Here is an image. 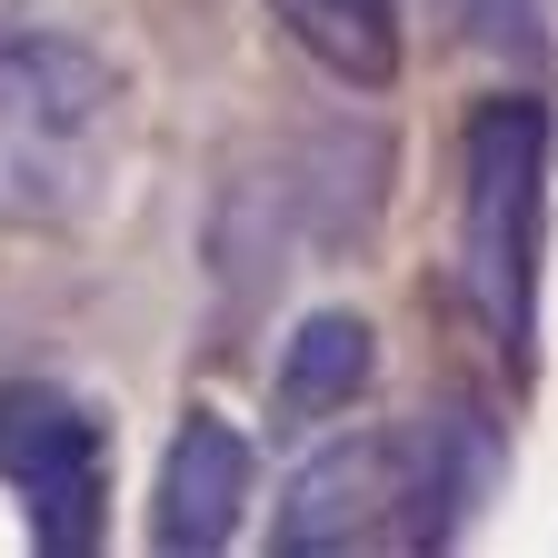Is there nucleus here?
I'll use <instances>...</instances> for the list:
<instances>
[{
  "instance_id": "1",
  "label": "nucleus",
  "mask_w": 558,
  "mask_h": 558,
  "mask_svg": "<svg viewBox=\"0 0 558 558\" xmlns=\"http://www.w3.org/2000/svg\"><path fill=\"white\" fill-rule=\"evenodd\" d=\"M120 160V70L70 31H0V230H70Z\"/></svg>"
},
{
  "instance_id": "2",
  "label": "nucleus",
  "mask_w": 558,
  "mask_h": 558,
  "mask_svg": "<svg viewBox=\"0 0 558 558\" xmlns=\"http://www.w3.org/2000/svg\"><path fill=\"white\" fill-rule=\"evenodd\" d=\"M459 279L488 339L529 369L538 349V259H548V110L478 100L459 140Z\"/></svg>"
},
{
  "instance_id": "3",
  "label": "nucleus",
  "mask_w": 558,
  "mask_h": 558,
  "mask_svg": "<svg viewBox=\"0 0 558 558\" xmlns=\"http://www.w3.org/2000/svg\"><path fill=\"white\" fill-rule=\"evenodd\" d=\"M0 478L21 488L31 548H50V558H90V548H100L110 439H100V418L70 399V389L0 379Z\"/></svg>"
},
{
  "instance_id": "4",
  "label": "nucleus",
  "mask_w": 558,
  "mask_h": 558,
  "mask_svg": "<svg viewBox=\"0 0 558 558\" xmlns=\"http://www.w3.org/2000/svg\"><path fill=\"white\" fill-rule=\"evenodd\" d=\"M409 509H418L409 429H349L319 459H300V478L279 488V548H290V558L409 548Z\"/></svg>"
},
{
  "instance_id": "5",
  "label": "nucleus",
  "mask_w": 558,
  "mask_h": 558,
  "mask_svg": "<svg viewBox=\"0 0 558 558\" xmlns=\"http://www.w3.org/2000/svg\"><path fill=\"white\" fill-rule=\"evenodd\" d=\"M240 509H250V439L230 429V418L190 409L170 459H160V478H150V548L209 558V548L240 538Z\"/></svg>"
},
{
  "instance_id": "6",
  "label": "nucleus",
  "mask_w": 558,
  "mask_h": 558,
  "mask_svg": "<svg viewBox=\"0 0 558 558\" xmlns=\"http://www.w3.org/2000/svg\"><path fill=\"white\" fill-rule=\"evenodd\" d=\"M369 369H379L369 319H360V310H310V319L290 329V349H279L269 409H279V418H329V409H349V399L369 389Z\"/></svg>"
},
{
  "instance_id": "7",
  "label": "nucleus",
  "mask_w": 558,
  "mask_h": 558,
  "mask_svg": "<svg viewBox=\"0 0 558 558\" xmlns=\"http://www.w3.org/2000/svg\"><path fill=\"white\" fill-rule=\"evenodd\" d=\"M269 21L349 90L399 81V0H269Z\"/></svg>"
},
{
  "instance_id": "8",
  "label": "nucleus",
  "mask_w": 558,
  "mask_h": 558,
  "mask_svg": "<svg viewBox=\"0 0 558 558\" xmlns=\"http://www.w3.org/2000/svg\"><path fill=\"white\" fill-rule=\"evenodd\" d=\"M439 11H449L459 40H478V50H529V40H538V0H439Z\"/></svg>"
}]
</instances>
